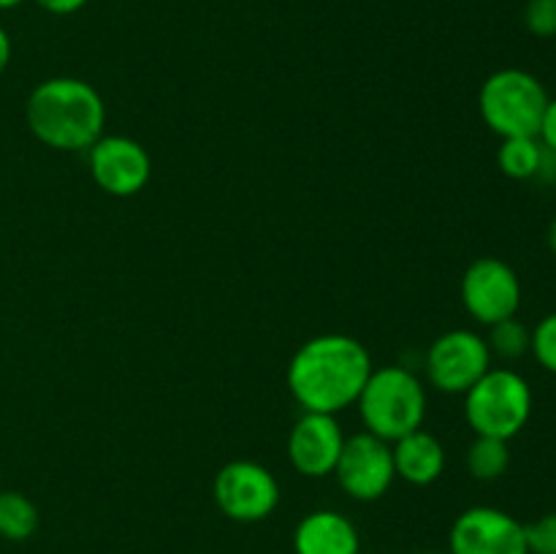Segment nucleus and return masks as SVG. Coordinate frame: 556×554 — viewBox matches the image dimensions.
Returning <instances> with one entry per match:
<instances>
[{
  "mask_svg": "<svg viewBox=\"0 0 556 554\" xmlns=\"http://www.w3.org/2000/svg\"><path fill=\"white\" fill-rule=\"evenodd\" d=\"M372 369V356L356 337L318 335L293 353L286 383L302 411L337 416L356 405Z\"/></svg>",
  "mask_w": 556,
  "mask_h": 554,
  "instance_id": "1",
  "label": "nucleus"
},
{
  "mask_svg": "<svg viewBox=\"0 0 556 554\" xmlns=\"http://www.w3.org/2000/svg\"><path fill=\"white\" fill-rule=\"evenodd\" d=\"M25 119L41 144L63 152L90 150L103 136L106 103L101 92L76 76H52L27 96Z\"/></svg>",
  "mask_w": 556,
  "mask_h": 554,
  "instance_id": "2",
  "label": "nucleus"
},
{
  "mask_svg": "<svg viewBox=\"0 0 556 554\" xmlns=\"http://www.w3.org/2000/svg\"><path fill=\"white\" fill-rule=\"evenodd\" d=\"M356 407L367 432L394 443L421 429L427 418V386L413 369L389 364L372 369Z\"/></svg>",
  "mask_w": 556,
  "mask_h": 554,
  "instance_id": "3",
  "label": "nucleus"
},
{
  "mask_svg": "<svg viewBox=\"0 0 556 554\" xmlns=\"http://www.w3.org/2000/svg\"><path fill=\"white\" fill-rule=\"evenodd\" d=\"M546 106L548 92L543 81L521 68L494 71L478 92V109H481L483 123L500 139L538 136Z\"/></svg>",
  "mask_w": 556,
  "mask_h": 554,
  "instance_id": "4",
  "label": "nucleus"
},
{
  "mask_svg": "<svg viewBox=\"0 0 556 554\" xmlns=\"http://www.w3.org/2000/svg\"><path fill=\"white\" fill-rule=\"evenodd\" d=\"M532 416V389L525 375L492 367L465 394V418L476 435L510 440Z\"/></svg>",
  "mask_w": 556,
  "mask_h": 554,
  "instance_id": "5",
  "label": "nucleus"
},
{
  "mask_svg": "<svg viewBox=\"0 0 556 554\" xmlns=\"http://www.w3.org/2000/svg\"><path fill=\"white\" fill-rule=\"evenodd\" d=\"M217 508L233 521L253 525L269 519L280 505V481L266 465L253 459H233L217 470L212 481Z\"/></svg>",
  "mask_w": 556,
  "mask_h": 554,
  "instance_id": "6",
  "label": "nucleus"
},
{
  "mask_svg": "<svg viewBox=\"0 0 556 554\" xmlns=\"http://www.w3.org/2000/svg\"><path fill=\"white\" fill-rule=\"evenodd\" d=\"M492 369L486 337L470 329H451L429 345L427 378L443 394L465 396Z\"/></svg>",
  "mask_w": 556,
  "mask_h": 554,
  "instance_id": "7",
  "label": "nucleus"
},
{
  "mask_svg": "<svg viewBox=\"0 0 556 554\" xmlns=\"http://www.w3.org/2000/svg\"><path fill=\"white\" fill-rule=\"evenodd\" d=\"M334 476L348 498L358 500V503H375L396 481L391 443L378 438V435L367 432V429L351 435V438H345V445H342Z\"/></svg>",
  "mask_w": 556,
  "mask_h": 554,
  "instance_id": "8",
  "label": "nucleus"
},
{
  "mask_svg": "<svg viewBox=\"0 0 556 554\" xmlns=\"http://www.w3.org/2000/svg\"><path fill=\"white\" fill-rule=\"evenodd\" d=\"M462 304L483 326L514 318L521 307V280L510 264L494 255L472 261L462 275Z\"/></svg>",
  "mask_w": 556,
  "mask_h": 554,
  "instance_id": "9",
  "label": "nucleus"
},
{
  "mask_svg": "<svg viewBox=\"0 0 556 554\" xmlns=\"http://www.w3.org/2000/svg\"><path fill=\"white\" fill-rule=\"evenodd\" d=\"M448 554H530L525 525L494 505H472L454 519Z\"/></svg>",
  "mask_w": 556,
  "mask_h": 554,
  "instance_id": "10",
  "label": "nucleus"
},
{
  "mask_svg": "<svg viewBox=\"0 0 556 554\" xmlns=\"http://www.w3.org/2000/svg\"><path fill=\"white\" fill-rule=\"evenodd\" d=\"M87 155H90L92 182L103 193L117 196V199L141 193L152 177L150 152L130 136L103 134L87 150Z\"/></svg>",
  "mask_w": 556,
  "mask_h": 554,
  "instance_id": "11",
  "label": "nucleus"
},
{
  "mask_svg": "<svg viewBox=\"0 0 556 554\" xmlns=\"http://www.w3.org/2000/svg\"><path fill=\"white\" fill-rule=\"evenodd\" d=\"M342 445H345V432L337 416L304 411L288 432L286 451L293 470L302 473L304 478H326L334 476Z\"/></svg>",
  "mask_w": 556,
  "mask_h": 554,
  "instance_id": "12",
  "label": "nucleus"
},
{
  "mask_svg": "<svg viewBox=\"0 0 556 554\" xmlns=\"http://www.w3.org/2000/svg\"><path fill=\"white\" fill-rule=\"evenodd\" d=\"M362 536L345 514L334 508L309 511L293 530L296 554H358Z\"/></svg>",
  "mask_w": 556,
  "mask_h": 554,
  "instance_id": "13",
  "label": "nucleus"
},
{
  "mask_svg": "<svg viewBox=\"0 0 556 554\" xmlns=\"http://www.w3.org/2000/svg\"><path fill=\"white\" fill-rule=\"evenodd\" d=\"M391 451H394L396 478L413 483V487H429L443 476L445 449L427 429H416V432L394 440Z\"/></svg>",
  "mask_w": 556,
  "mask_h": 554,
  "instance_id": "14",
  "label": "nucleus"
},
{
  "mask_svg": "<svg viewBox=\"0 0 556 554\" xmlns=\"http://www.w3.org/2000/svg\"><path fill=\"white\" fill-rule=\"evenodd\" d=\"M38 530V508L27 494L14 489H0V538L27 541Z\"/></svg>",
  "mask_w": 556,
  "mask_h": 554,
  "instance_id": "15",
  "label": "nucleus"
},
{
  "mask_svg": "<svg viewBox=\"0 0 556 554\" xmlns=\"http://www.w3.org/2000/svg\"><path fill=\"white\" fill-rule=\"evenodd\" d=\"M510 467V449L508 440L486 438V435H476V440L467 449V473L476 481H497L508 473Z\"/></svg>",
  "mask_w": 556,
  "mask_h": 554,
  "instance_id": "16",
  "label": "nucleus"
},
{
  "mask_svg": "<svg viewBox=\"0 0 556 554\" xmlns=\"http://www.w3.org/2000/svg\"><path fill=\"white\" fill-rule=\"evenodd\" d=\"M543 144L538 136H516V139H503L497 150V166L505 177L510 179H535L538 166H541Z\"/></svg>",
  "mask_w": 556,
  "mask_h": 554,
  "instance_id": "17",
  "label": "nucleus"
},
{
  "mask_svg": "<svg viewBox=\"0 0 556 554\" xmlns=\"http://www.w3.org/2000/svg\"><path fill=\"white\" fill-rule=\"evenodd\" d=\"M486 345L492 356L505 358V362H516V358L527 356L532 345V329H527L519 318H505L489 326Z\"/></svg>",
  "mask_w": 556,
  "mask_h": 554,
  "instance_id": "18",
  "label": "nucleus"
},
{
  "mask_svg": "<svg viewBox=\"0 0 556 554\" xmlns=\"http://www.w3.org/2000/svg\"><path fill=\"white\" fill-rule=\"evenodd\" d=\"M530 353L546 373L556 375V313H548L546 318L538 320V326L532 329Z\"/></svg>",
  "mask_w": 556,
  "mask_h": 554,
  "instance_id": "19",
  "label": "nucleus"
},
{
  "mask_svg": "<svg viewBox=\"0 0 556 554\" xmlns=\"http://www.w3.org/2000/svg\"><path fill=\"white\" fill-rule=\"evenodd\" d=\"M525 538L530 554H556V511L525 525Z\"/></svg>",
  "mask_w": 556,
  "mask_h": 554,
  "instance_id": "20",
  "label": "nucleus"
},
{
  "mask_svg": "<svg viewBox=\"0 0 556 554\" xmlns=\"http://www.w3.org/2000/svg\"><path fill=\"white\" fill-rule=\"evenodd\" d=\"M525 25L532 36H556V0H530L525 9Z\"/></svg>",
  "mask_w": 556,
  "mask_h": 554,
  "instance_id": "21",
  "label": "nucleus"
},
{
  "mask_svg": "<svg viewBox=\"0 0 556 554\" xmlns=\"http://www.w3.org/2000/svg\"><path fill=\"white\" fill-rule=\"evenodd\" d=\"M538 139H541L543 147H548V150L556 152V98H548V106H546V114H543Z\"/></svg>",
  "mask_w": 556,
  "mask_h": 554,
  "instance_id": "22",
  "label": "nucleus"
},
{
  "mask_svg": "<svg viewBox=\"0 0 556 554\" xmlns=\"http://www.w3.org/2000/svg\"><path fill=\"white\" fill-rule=\"evenodd\" d=\"M36 3L41 5L43 11H49V14L68 16V14H76V11L85 9L90 0H36Z\"/></svg>",
  "mask_w": 556,
  "mask_h": 554,
  "instance_id": "23",
  "label": "nucleus"
},
{
  "mask_svg": "<svg viewBox=\"0 0 556 554\" xmlns=\"http://www.w3.org/2000/svg\"><path fill=\"white\" fill-rule=\"evenodd\" d=\"M535 179L543 185H556V152L548 150V147H543L541 166H538Z\"/></svg>",
  "mask_w": 556,
  "mask_h": 554,
  "instance_id": "24",
  "label": "nucleus"
},
{
  "mask_svg": "<svg viewBox=\"0 0 556 554\" xmlns=\"http://www.w3.org/2000/svg\"><path fill=\"white\" fill-rule=\"evenodd\" d=\"M9 63H11V36L5 33V27L0 25V76L5 74Z\"/></svg>",
  "mask_w": 556,
  "mask_h": 554,
  "instance_id": "25",
  "label": "nucleus"
},
{
  "mask_svg": "<svg viewBox=\"0 0 556 554\" xmlns=\"http://www.w3.org/2000/svg\"><path fill=\"white\" fill-rule=\"evenodd\" d=\"M546 242H548V250L556 255V217L552 223H548V231H546Z\"/></svg>",
  "mask_w": 556,
  "mask_h": 554,
  "instance_id": "26",
  "label": "nucleus"
},
{
  "mask_svg": "<svg viewBox=\"0 0 556 554\" xmlns=\"http://www.w3.org/2000/svg\"><path fill=\"white\" fill-rule=\"evenodd\" d=\"M22 3H25V0H0V11H11Z\"/></svg>",
  "mask_w": 556,
  "mask_h": 554,
  "instance_id": "27",
  "label": "nucleus"
}]
</instances>
